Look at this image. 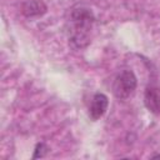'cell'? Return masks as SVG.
Listing matches in <instances>:
<instances>
[{"instance_id":"cell-4","label":"cell","mask_w":160,"mask_h":160,"mask_svg":"<svg viewBox=\"0 0 160 160\" xmlns=\"http://www.w3.org/2000/svg\"><path fill=\"white\" fill-rule=\"evenodd\" d=\"M144 102L149 111L160 116V88L149 86L144 94Z\"/></svg>"},{"instance_id":"cell-6","label":"cell","mask_w":160,"mask_h":160,"mask_svg":"<svg viewBox=\"0 0 160 160\" xmlns=\"http://www.w3.org/2000/svg\"><path fill=\"white\" fill-rule=\"evenodd\" d=\"M48 150H49V148L44 144V142H40V144H38L36 145V148H35V154H34V159H36V158H42V156H45V154L48 152Z\"/></svg>"},{"instance_id":"cell-5","label":"cell","mask_w":160,"mask_h":160,"mask_svg":"<svg viewBox=\"0 0 160 160\" xmlns=\"http://www.w3.org/2000/svg\"><path fill=\"white\" fill-rule=\"evenodd\" d=\"M46 10L48 6L42 0H26L21 6V12L28 18L42 15L46 12Z\"/></svg>"},{"instance_id":"cell-1","label":"cell","mask_w":160,"mask_h":160,"mask_svg":"<svg viewBox=\"0 0 160 160\" xmlns=\"http://www.w3.org/2000/svg\"><path fill=\"white\" fill-rule=\"evenodd\" d=\"M94 20L90 9H72L69 19V42L74 49H84L89 45Z\"/></svg>"},{"instance_id":"cell-2","label":"cell","mask_w":160,"mask_h":160,"mask_svg":"<svg viewBox=\"0 0 160 160\" xmlns=\"http://www.w3.org/2000/svg\"><path fill=\"white\" fill-rule=\"evenodd\" d=\"M136 76L131 70H124L116 75L112 84V92L119 100L129 99L136 89Z\"/></svg>"},{"instance_id":"cell-3","label":"cell","mask_w":160,"mask_h":160,"mask_svg":"<svg viewBox=\"0 0 160 160\" xmlns=\"http://www.w3.org/2000/svg\"><path fill=\"white\" fill-rule=\"evenodd\" d=\"M108 105H109L108 96L102 92H96L92 96V99L90 101V105H89V116H90V119L91 120L100 119L106 112Z\"/></svg>"}]
</instances>
